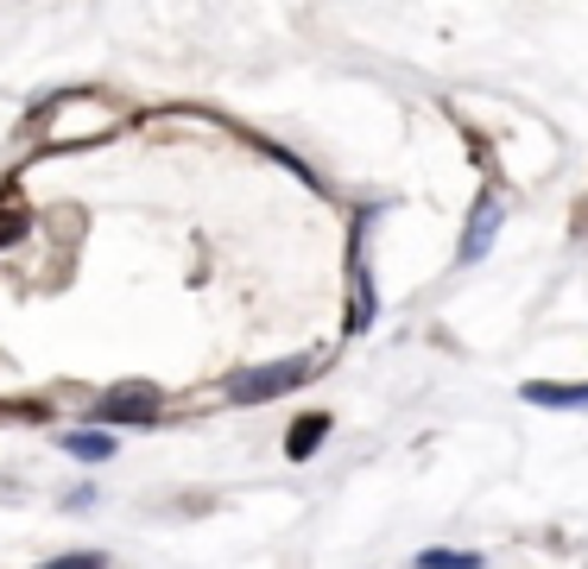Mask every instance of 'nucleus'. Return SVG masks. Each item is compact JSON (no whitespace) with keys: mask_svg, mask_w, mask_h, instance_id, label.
<instances>
[{"mask_svg":"<svg viewBox=\"0 0 588 569\" xmlns=\"http://www.w3.org/2000/svg\"><path fill=\"white\" fill-rule=\"evenodd\" d=\"M297 380H304V361H273V367H247V373H235V386H228V393H235L241 405H254V399L292 393Z\"/></svg>","mask_w":588,"mask_h":569,"instance_id":"nucleus-1","label":"nucleus"},{"mask_svg":"<svg viewBox=\"0 0 588 569\" xmlns=\"http://www.w3.org/2000/svg\"><path fill=\"white\" fill-rule=\"evenodd\" d=\"M158 412V386H120V393L101 399V418L108 424H139V418Z\"/></svg>","mask_w":588,"mask_h":569,"instance_id":"nucleus-2","label":"nucleus"},{"mask_svg":"<svg viewBox=\"0 0 588 569\" xmlns=\"http://www.w3.org/2000/svg\"><path fill=\"white\" fill-rule=\"evenodd\" d=\"M526 399H531V405H545V412H582V405H588V386H557V380H531Z\"/></svg>","mask_w":588,"mask_h":569,"instance_id":"nucleus-3","label":"nucleus"},{"mask_svg":"<svg viewBox=\"0 0 588 569\" xmlns=\"http://www.w3.org/2000/svg\"><path fill=\"white\" fill-rule=\"evenodd\" d=\"M493 228H500V203H493V197H481V209H474V228L462 235V259H481V254H488Z\"/></svg>","mask_w":588,"mask_h":569,"instance_id":"nucleus-4","label":"nucleus"},{"mask_svg":"<svg viewBox=\"0 0 588 569\" xmlns=\"http://www.w3.org/2000/svg\"><path fill=\"white\" fill-rule=\"evenodd\" d=\"M63 450L82 455V462H108L115 455V436H101V431H77V436H63Z\"/></svg>","mask_w":588,"mask_h":569,"instance_id":"nucleus-5","label":"nucleus"},{"mask_svg":"<svg viewBox=\"0 0 588 569\" xmlns=\"http://www.w3.org/2000/svg\"><path fill=\"white\" fill-rule=\"evenodd\" d=\"M323 431H330V418H297V431H292V443H285V450H292L297 462H304V455H311L316 443H323Z\"/></svg>","mask_w":588,"mask_h":569,"instance_id":"nucleus-6","label":"nucleus"},{"mask_svg":"<svg viewBox=\"0 0 588 569\" xmlns=\"http://www.w3.org/2000/svg\"><path fill=\"white\" fill-rule=\"evenodd\" d=\"M418 569H481L474 550H418Z\"/></svg>","mask_w":588,"mask_h":569,"instance_id":"nucleus-7","label":"nucleus"},{"mask_svg":"<svg viewBox=\"0 0 588 569\" xmlns=\"http://www.w3.org/2000/svg\"><path fill=\"white\" fill-rule=\"evenodd\" d=\"M45 569H101V557H58V563H45Z\"/></svg>","mask_w":588,"mask_h":569,"instance_id":"nucleus-8","label":"nucleus"}]
</instances>
